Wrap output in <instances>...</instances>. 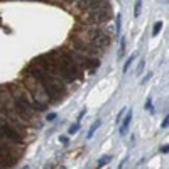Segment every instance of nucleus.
Segmentation results:
<instances>
[{"instance_id":"f257e3e1","label":"nucleus","mask_w":169,"mask_h":169,"mask_svg":"<svg viewBox=\"0 0 169 169\" xmlns=\"http://www.w3.org/2000/svg\"><path fill=\"white\" fill-rule=\"evenodd\" d=\"M29 73H32L34 76L41 81V84L46 88V92H48L49 96L54 100V103L58 102V100H61L63 96L68 93V83H64V81L59 80L58 76H54V74L48 73V71L41 66V64H37L36 61L32 63Z\"/></svg>"},{"instance_id":"f03ea898","label":"nucleus","mask_w":169,"mask_h":169,"mask_svg":"<svg viewBox=\"0 0 169 169\" xmlns=\"http://www.w3.org/2000/svg\"><path fill=\"white\" fill-rule=\"evenodd\" d=\"M71 37L81 41V42H86V44H92L95 48H100L103 51L110 44V34L107 31L100 29L98 26H84L81 29H76Z\"/></svg>"},{"instance_id":"7ed1b4c3","label":"nucleus","mask_w":169,"mask_h":169,"mask_svg":"<svg viewBox=\"0 0 169 169\" xmlns=\"http://www.w3.org/2000/svg\"><path fill=\"white\" fill-rule=\"evenodd\" d=\"M22 84L31 92V95H32L39 103H42L44 107H49V105H52V103H54V100L49 96V93L46 92V88L41 84V81L37 80V78L34 76L32 73H27V74H26Z\"/></svg>"},{"instance_id":"20e7f679","label":"nucleus","mask_w":169,"mask_h":169,"mask_svg":"<svg viewBox=\"0 0 169 169\" xmlns=\"http://www.w3.org/2000/svg\"><path fill=\"white\" fill-rule=\"evenodd\" d=\"M81 20H83L86 26H102V24H107L112 20V7H103L100 10L90 12V14H83L81 15Z\"/></svg>"},{"instance_id":"39448f33","label":"nucleus","mask_w":169,"mask_h":169,"mask_svg":"<svg viewBox=\"0 0 169 169\" xmlns=\"http://www.w3.org/2000/svg\"><path fill=\"white\" fill-rule=\"evenodd\" d=\"M130 122H132V110H127L125 112V118L122 120V125H120V135H125L129 132Z\"/></svg>"},{"instance_id":"423d86ee","label":"nucleus","mask_w":169,"mask_h":169,"mask_svg":"<svg viewBox=\"0 0 169 169\" xmlns=\"http://www.w3.org/2000/svg\"><path fill=\"white\" fill-rule=\"evenodd\" d=\"M100 125H102V120H100V118H98V120H95V122H93V124H92V127H90V130H88V134H86V139H92V137H93V134L96 132V129H98Z\"/></svg>"},{"instance_id":"0eeeda50","label":"nucleus","mask_w":169,"mask_h":169,"mask_svg":"<svg viewBox=\"0 0 169 169\" xmlns=\"http://www.w3.org/2000/svg\"><path fill=\"white\" fill-rule=\"evenodd\" d=\"M110 161H112V156H110V154H107V156H102V157L98 159V162H96V166H98V169H100V167H103V166H107Z\"/></svg>"},{"instance_id":"6e6552de","label":"nucleus","mask_w":169,"mask_h":169,"mask_svg":"<svg viewBox=\"0 0 169 169\" xmlns=\"http://www.w3.org/2000/svg\"><path fill=\"white\" fill-rule=\"evenodd\" d=\"M125 48H127V41H125V37H124V36H122V37H120V49H118V59L124 58Z\"/></svg>"},{"instance_id":"1a4fd4ad","label":"nucleus","mask_w":169,"mask_h":169,"mask_svg":"<svg viewBox=\"0 0 169 169\" xmlns=\"http://www.w3.org/2000/svg\"><path fill=\"white\" fill-rule=\"evenodd\" d=\"M135 58H137V54H135V52H134V54H130L129 58H127V61H125V64H124V73H127V71H129L130 64L134 63V59H135Z\"/></svg>"},{"instance_id":"9d476101","label":"nucleus","mask_w":169,"mask_h":169,"mask_svg":"<svg viewBox=\"0 0 169 169\" xmlns=\"http://www.w3.org/2000/svg\"><path fill=\"white\" fill-rule=\"evenodd\" d=\"M140 10H142V0H135V7H134V17L139 19Z\"/></svg>"},{"instance_id":"9b49d317","label":"nucleus","mask_w":169,"mask_h":169,"mask_svg":"<svg viewBox=\"0 0 169 169\" xmlns=\"http://www.w3.org/2000/svg\"><path fill=\"white\" fill-rule=\"evenodd\" d=\"M161 29H162V22L157 20V22L154 24V29H152V36H157V34L161 32Z\"/></svg>"},{"instance_id":"f8f14e48","label":"nucleus","mask_w":169,"mask_h":169,"mask_svg":"<svg viewBox=\"0 0 169 169\" xmlns=\"http://www.w3.org/2000/svg\"><path fill=\"white\" fill-rule=\"evenodd\" d=\"M80 127H81V125H80V122H76V124H73V125H71L70 129H68V132H70V135H73V134H76L78 130H80Z\"/></svg>"},{"instance_id":"ddd939ff","label":"nucleus","mask_w":169,"mask_h":169,"mask_svg":"<svg viewBox=\"0 0 169 169\" xmlns=\"http://www.w3.org/2000/svg\"><path fill=\"white\" fill-rule=\"evenodd\" d=\"M120 29H122V17H120V14L117 15V34L120 32Z\"/></svg>"},{"instance_id":"4468645a","label":"nucleus","mask_w":169,"mask_h":169,"mask_svg":"<svg viewBox=\"0 0 169 169\" xmlns=\"http://www.w3.org/2000/svg\"><path fill=\"white\" fill-rule=\"evenodd\" d=\"M159 152H162V154H167V152H169V144H166V146H162L161 149H159Z\"/></svg>"},{"instance_id":"2eb2a0df","label":"nucleus","mask_w":169,"mask_h":169,"mask_svg":"<svg viewBox=\"0 0 169 169\" xmlns=\"http://www.w3.org/2000/svg\"><path fill=\"white\" fill-rule=\"evenodd\" d=\"M144 64H146V63H144V59H142V61L139 63V66H137V74H140V73H142V70H144Z\"/></svg>"},{"instance_id":"dca6fc26","label":"nucleus","mask_w":169,"mask_h":169,"mask_svg":"<svg viewBox=\"0 0 169 169\" xmlns=\"http://www.w3.org/2000/svg\"><path fill=\"white\" fill-rule=\"evenodd\" d=\"M162 129H166V127H169V115H166V118L162 120V125H161Z\"/></svg>"},{"instance_id":"f3484780","label":"nucleus","mask_w":169,"mask_h":169,"mask_svg":"<svg viewBox=\"0 0 169 169\" xmlns=\"http://www.w3.org/2000/svg\"><path fill=\"white\" fill-rule=\"evenodd\" d=\"M146 108H147V110H151V113L154 112V108H151V98L146 100Z\"/></svg>"},{"instance_id":"a211bd4d","label":"nucleus","mask_w":169,"mask_h":169,"mask_svg":"<svg viewBox=\"0 0 169 169\" xmlns=\"http://www.w3.org/2000/svg\"><path fill=\"white\" fill-rule=\"evenodd\" d=\"M54 118H56V113H48V115H46V120H48V122H52Z\"/></svg>"},{"instance_id":"6ab92c4d","label":"nucleus","mask_w":169,"mask_h":169,"mask_svg":"<svg viewBox=\"0 0 169 169\" xmlns=\"http://www.w3.org/2000/svg\"><path fill=\"white\" fill-rule=\"evenodd\" d=\"M125 112H127V110H125V108H122V110L118 112V115H117V122H120V118L124 117V113H125Z\"/></svg>"},{"instance_id":"aec40b11","label":"nucleus","mask_w":169,"mask_h":169,"mask_svg":"<svg viewBox=\"0 0 169 169\" xmlns=\"http://www.w3.org/2000/svg\"><path fill=\"white\" fill-rule=\"evenodd\" d=\"M59 140H61V144H68V137L66 135H61V137H59Z\"/></svg>"},{"instance_id":"412c9836","label":"nucleus","mask_w":169,"mask_h":169,"mask_svg":"<svg viewBox=\"0 0 169 169\" xmlns=\"http://www.w3.org/2000/svg\"><path fill=\"white\" fill-rule=\"evenodd\" d=\"M151 76H152V73H149V74H146V76H144V78H142V83H146V81H147V80H149V78H151Z\"/></svg>"},{"instance_id":"4be33fe9","label":"nucleus","mask_w":169,"mask_h":169,"mask_svg":"<svg viewBox=\"0 0 169 169\" xmlns=\"http://www.w3.org/2000/svg\"><path fill=\"white\" fill-rule=\"evenodd\" d=\"M84 112H86V110H81V113H80V115H78V120H81V118H83V117H84Z\"/></svg>"},{"instance_id":"5701e85b","label":"nucleus","mask_w":169,"mask_h":169,"mask_svg":"<svg viewBox=\"0 0 169 169\" xmlns=\"http://www.w3.org/2000/svg\"><path fill=\"white\" fill-rule=\"evenodd\" d=\"M52 167H54V164H52V162H49V164H48V166H46V167H44V169H52Z\"/></svg>"},{"instance_id":"b1692460","label":"nucleus","mask_w":169,"mask_h":169,"mask_svg":"<svg viewBox=\"0 0 169 169\" xmlns=\"http://www.w3.org/2000/svg\"><path fill=\"white\" fill-rule=\"evenodd\" d=\"M124 164H125V159H122V161H120V166H118V169H122V167H124Z\"/></svg>"},{"instance_id":"393cba45","label":"nucleus","mask_w":169,"mask_h":169,"mask_svg":"<svg viewBox=\"0 0 169 169\" xmlns=\"http://www.w3.org/2000/svg\"><path fill=\"white\" fill-rule=\"evenodd\" d=\"M64 2H70V0H64Z\"/></svg>"},{"instance_id":"a878e982","label":"nucleus","mask_w":169,"mask_h":169,"mask_svg":"<svg viewBox=\"0 0 169 169\" xmlns=\"http://www.w3.org/2000/svg\"><path fill=\"white\" fill-rule=\"evenodd\" d=\"M61 169H64V167H61Z\"/></svg>"}]
</instances>
